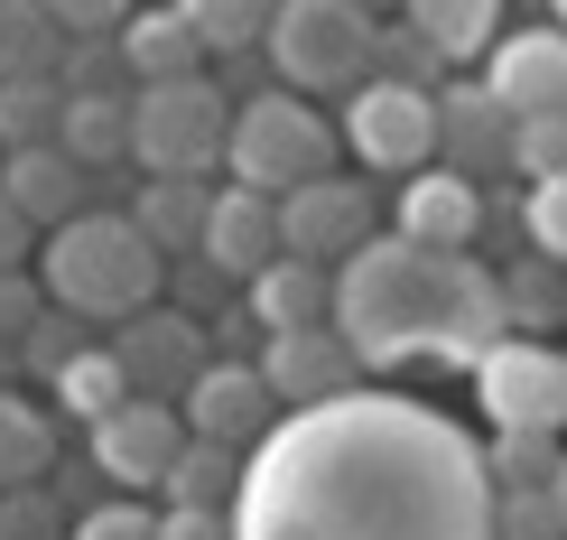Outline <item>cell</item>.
Here are the masks:
<instances>
[{"label": "cell", "instance_id": "38", "mask_svg": "<svg viewBox=\"0 0 567 540\" xmlns=\"http://www.w3.org/2000/svg\"><path fill=\"white\" fill-rule=\"evenodd\" d=\"M47 10L65 19V38H112L131 19V0H47Z\"/></svg>", "mask_w": 567, "mask_h": 540}, {"label": "cell", "instance_id": "43", "mask_svg": "<svg viewBox=\"0 0 567 540\" xmlns=\"http://www.w3.org/2000/svg\"><path fill=\"white\" fill-rule=\"evenodd\" d=\"M363 10H382V0H363Z\"/></svg>", "mask_w": 567, "mask_h": 540}, {"label": "cell", "instance_id": "2", "mask_svg": "<svg viewBox=\"0 0 567 540\" xmlns=\"http://www.w3.org/2000/svg\"><path fill=\"white\" fill-rule=\"evenodd\" d=\"M47 298L56 308H75V317H140V308H158V279H168V252L150 243V224L140 215H75L65 233H47Z\"/></svg>", "mask_w": 567, "mask_h": 540}, {"label": "cell", "instance_id": "26", "mask_svg": "<svg viewBox=\"0 0 567 540\" xmlns=\"http://www.w3.org/2000/svg\"><path fill=\"white\" fill-rule=\"evenodd\" d=\"M122 401H131V364L112 355V345H84V355L56 373V410L84 419V429H93V419H112Z\"/></svg>", "mask_w": 567, "mask_h": 540}, {"label": "cell", "instance_id": "4", "mask_svg": "<svg viewBox=\"0 0 567 540\" xmlns=\"http://www.w3.org/2000/svg\"><path fill=\"white\" fill-rule=\"evenodd\" d=\"M243 186H270V196H289V186L326 177L336 169V122L326 112H307L298 93H251L243 112H233V159H224Z\"/></svg>", "mask_w": 567, "mask_h": 540}, {"label": "cell", "instance_id": "10", "mask_svg": "<svg viewBox=\"0 0 567 540\" xmlns=\"http://www.w3.org/2000/svg\"><path fill=\"white\" fill-rule=\"evenodd\" d=\"M112 355L131 364V391H150V401H186V391H196V373L215 364V355H205V326L177 317V308H140V317H122Z\"/></svg>", "mask_w": 567, "mask_h": 540}, {"label": "cell", "instance_id": "41", "mask_svg": "<svg viewBox=\"0 0 567 540\" xmlns=\"http://www.w3.org/2000/svg\"><path fill=\"white\" fill-rule=\"evenodd\" d=\"M10 373H29V364H19V345L0 336V391H10Z\"/></svg>", "mask_w": 567, "mask_h": 540}, {"label": "cell", "instance_id": "22", "mask_svg": "<svg viewBox=\"0 0 567 540\" xmlns=\"http://www.w3.org/2000/svg\"><path fill=\"white\" fill-rule=\"evenodd\" d=\"M56 419H47L38 401H19V391H0V495L10 485H47L56 476Z\"/></svg>", "mask_w": 567, "mask_h": 540}, {"label": "cell", "instance_id": "39", "mask_svg": "<svg viewBox=\"0 0 567 540\" xmlns=\"http://www.w3.org/2000/svg\"><path fill=\"white\" fill-rule=\"evenodd\" d=\"M158 540H233V522H224V503H168Z\"/></svg>", "mask_w": 567, "mask_h": 540}, {"label": "cell", "instance_id": "28", "mask_svg": "<svg viewBox=\"0 0 567 540\" xmlns=\"http://www.w3.org/2000/svg\"><path fill=\"white\" fill-rule=\"evenodd\" d=\"M75 495H65L56 476L47 485H10V495H0V540H75Z\"/></svg>", "mask_w": 567, "mask_h": 540}, {"label": "cell", "instance_id": "18", "mask_svg": "<svg viewBox=\"0 0 567 540\" xmlns=\"http://www.w3.org/2000/svg\"><path fill=\"white\" fill-rule=\"evenodd\" d=\"M112 38H122L131 84H177V75H205V57H215V47L196 38V19H186L177 0H158V10H131Z\"/></svg>", "mask_w": 567, "mask_h": 540}, {"label": "cell", "instance_id": "6", "mask_svg": "<svg viewBox=\"0 0 567 540\" xmlns=\"http://www.w3.org/2000/svg\"><path fill=\"white\" fill-rule=\"evenodd\" d=\"M344 140L363 169H391V177H419L437 169V84H410V75H363L344 103Z\"/></svg>", "mask_w": 567, "mask_h": 540}, {"label": "cell", "instance_id": "33", "mask_svg": "<svg viewBox=\"0 0 567 540\" xmlns=\"http://www.w3.org/2000/svg\"><path fill=\"white\" fill-rule=\"evenodd\" d=\"M493 531H503V540H567L558 495H549V485H530V495H503V503H493Z\"/></svg>", "mask_w": 567, "mask_h": 540}, {"label": "cell", "instance_id": "42", "mask_svg": "<svg viewBox=\"0 0 567 540\" xmlns=\"http://www.w3.org/2000/svg\"><path fill=\"white\" fill-rule=\"evenodd\" d=\"M549 495H558V522H567V466H558V485H549Z\"/></svg>", "mask_w": 567, "mask_h": 540}, {"label": "cell", "instance_id": "37", "mask_svg": "<svg viewBox=\"0 0 567 540\" xmlns=\"http://www.w3.org/2000/svg\"><path fill=\"white\" fill-rule=\"evenodd\" d=\"M47 308H56V298H47V279H29V271H0V336H29V326L47 317Z\"/></svg>", "mask_w": 567, "mask_h": 540}, {"label": "cell", "instance_id": "30", "mask_svg": "<svg viewBox=\"0 0 567 540\" xmlns=\"http://www.w3.org/2000/svg\"><path fill=\"white\" fill-rule=\"evenodd\" d=\"M233 457H243V448H224V438H186L158 495H168V503H224L233 495Z\"/></svg>", "mask_w": 567, "mask_h": 540}, {"label": "cell", "instance_id": "27", "mask_svg": "<svg viewBox=\"0 0 567 540\" xmlns=\"http://www.w3.org/2000/svg\"><path fill=\"white\" fill-rule=\"evenodd\" d=\"M567 438L558 429H493V485L503 495H530V485H558Z\"/></svg>", "mask_w": 567, "mask_h": 540}, {"label": "cell", "instance_id": "3", "mask_svg": "<svg viewBox=\"0 0 567 540\" xmlns=\"http://www.w3.org/2000/svg\"><path fill=\"white\" fill-rule=\"evenodd\" d=\"M261 47H270L289 93H336V84H363L382 65V29H372L363 0H279Z\"/></svg>", "mask_w": 567, "mask_h": 540}, {"label": "cell", "instance_id": "21", "mask_svg": "<svg viewBox=\"0 0 567 540\" xmlns=\"http://www.w3.org/2000/svg\"><path fill=\"white\" fill-rule=\"evenodd\" d=\"M140 224H150V243L168 252H205V224H215V196H205V177H150L140 186Z\"/></svg>", "mask_w": 567, "mask_h": 540}, {"label": "cell", "instance_id": "25", "mask_svg": "<svg viewBox=\"0 0 567 540\" xmlns=\"http://www.w3.org/2000/svg\"><path fill=\"white\" fill-rule=\"evenodd\" d=\"M65 19L47 0H0V75H65Z\"/></svg>", "mask_w": 567, "mask_h": 540}, {"label": "cell", "instance_id": "32", "mask_svg": "<svg viewBox=\"0 0 567 540\" xmlns=\"http://www.w3.org/2000/svg\"><path fill=\"white\" fill-rule=\"evenodd\" d=\"M75 355H84V317H75V308H47L29 336H19V364H29V373H47V383H56V373L75 364Z\"/></svg>", "mask_w": 567, "mask_h": 540}, {"label": "cell", "instance_id": "19", "mask_svg": "<svg viewBox=\"0 0 567 540\" xmlns=\"http://www.w3.org/2000/svg\"><path fill=\"white\" fill-rule=\"evenodd\" d=\"M243 308L261 317V336L326 326V317H336V271H326V262H298V252H279L270 271H251V279H243Z\"/></svg>", "mask_w": 567, "mask_h": 540}, {"label": "cell", "instance_id": "13", "mask_svg": "<svg viewBox=\"0 0 567 540\" xmlns=\"http://www.w3.org/2000/svg\"><path fill=\"white\" fill-rule=\"evenodd\" d=\"M186 429H196V438H224V448H251V438H261L270 429V410H279V391H270V373L261 364H205L196 373V391H186Z\"/></svg>", "mask_w": 567, "mask_h": 540}, {"label": "cell", "instance_id": "36", "mask_svg": "<svg viewBox=\"0 0 567 540\" xmlns=\"http://www.w3.org/2000/svg\"><path fill=\"white\" fill-rule=\"evenodd\" d=\"M75 540H158V512L140 503V495L93 503V512H75Z\"/></svg>", "mask_w": 567, "mask_h": 540}, {"label": "cell", "instance_id": "15", "mask_svg": "<svg viewBox=\"0 0 567 540\" xmlns=\"http://www.w3.org/2000/svg\"><path fill=\"white\" fill-rule=\"evenodd\" d=\"M391 233H410V243H429V252H465L484 233V196H475V177L465 169H419L410 186H400V224Z\"/></svg>", "mask_w": 567, "mask_h": 540}, {"label": "cell", "instance_id": "20", "mask_svg": "<svg viewBox=\"0 0 567 540\" xmlns=\"http://www.w3.org/2000/svg\"><path fill=\"white\" fill-rule=\"evenodd\" d=\"M131 140H140V84H122V93H65V150H75L84 169L131 159Z\"/></svg>", "mask_w": 567, "mask_h": 540}, {"label": "cell", "instance_id": "8", "mask_svg": "<svg viewBox=\"0 0 567 540\" xmlns=\"http://www.w3.org/2000/svg\"><path fill=\"white\" fill-rule=\"evenodd\" d=\"M186 438H196V429H186V410H177V401H150V391H131L112 419H93V476H103V485H131V495H158Z\"/></svg>", "mask_w": 567, "mask_h": 540}, {"label": "cell", "instance_id": "44", "mask_svg": "<svg viewBox=\"0 0 567 540\" xmlns=\"http://www.w3.org/2000/svg\"><path fill=\"white\" fill-rule=\"evenodd\" d=\"M558 19H567V0H558Z\"/></svg>", "mask_w": 567, "mask_h": 540}, {"label": "cell", "instance_id": "9", "mask_svg": "<svg viewBox=\"0 0 567 540\" xmlns=\"http://www.w3.org/2000/svg\"><path fill=\"white\" fill-rule=\"evenodd\" d=\"M279 233H289V252L298 262H353V252L372 243V186H353V177H307V186H289L279 196Z\"/></svg>", "mask_w": 567, "mask_h": 540}, {"label": "cell", "instance_id": "14", "mask_svg": "<svg viewBox=\"0 0 567 540\" xmlns=\"http://www.w3.org/2000/svg\"><path fill=\"white\" fill-rule=\"evenodd\" d=\"M279 252H289V233H279V196L270 186H215V224H205V262L233 271V279H251V271H270Z\"/></svg>", "mask_w": 567, "mask_h": 540}, {"label": "cell", "instance_id": "1", "mask_svg": "<svg viewBox=\"0 0 567 540\" xmlns=\"http://www.w3.org/2000/svg\"><path fill=\"white\" fill-rule=\"evenodd\" d=\"M437 279L446 252L410 233H372L353 262H336V326L363 345V364H400L437 336Z\"/></svg>", "mask_w": 567, "mask_h": 540}, {"label": "cell", "instance_id": "16", "mask_svg": "<svg viewBox=\"0 0 567 540\" xmlns=\"http://www.w3.org/2000/svg\"><path fill=\"white\" fill-rule=\"evenodd\" d=\"M484 84L503 93L512 112H567V29H522L484 57Z\"/></svg>", "mask_w": 567, "mask_h": 540}, {"label": "cell", "instance_id": "17", "mask_svg": "<svg viewBox=\"0 0 567 540\" xmlns=\"http://www.w3.org/2000/svg\"><path fill=\"white\" fill-rule=\"evenodd\" d=\"M84 177H93V169L65 150V140H47V150H10V169H0L10 205H19L38 233H65L75 215H93V205H84Z\"/></svg>", "mask_w": 567, "mask_h": 540}, {"label": "cell", "instance_id": "12", "mask_svg": "<svg viewBox=\"0 0 567 540\" xmlns=\"http://www.w3.org/2000/svg\"><path fill=\"white\" fill-rule=\"evenodd\" d=\"M512 140H522V112H512L484 75L437 93V159H446V169L484 177V169H503V159H512Z\"/></svg>", "mask_w": 567, "mask_h": 540}, {"label": "cell", "instance_id": "40", "mask_svg": "<svg viewBox=\"0 0 567 540\" xmlns=\"http://www.w3.org/2000/svg\"><path fill=\"white\" fill-rule=\"evenodd\" d=\"M29 215H19V205H10V186H0V271H29Z\"/></svg>", "mask_w": 567, "mask_h": 540}, {"label": "cell", "instance_id": "24", "mask_svg": "<svg viewBox=\"0 0 567 540\" xmlns=\"http://www.w3.org/2000/svg\"><path fill=\"white\" fill-rule=\"evenodd\" d=\"M410 29L437 57H493L503 47V0H410Z\"/></svg>", "mask_w": 567, "mask_h": 540}, {"label": "cell", "instance_id": "5", "mask_svg": "<svg viewBox=\"0 0 567 540\" xmlns=\"http://www.w3.org/2000/svg\"><path fill=\"white\" fill-rule=\"evenodd\" d=\"M131 159L150 177H215L233 159V103L205 75L140 84V140H131Z\"/></svg>", "mask_w": 567, "mask_h": 540}, {"label": "cell", "instance_id": "11", "mask_svg": "<svg viewBox=\"0 0 567 540\" xmlns=\"http://www.w3.org/2000/svg\"><path fill=\"white\" fill-rule=\"evenodd\" d=\"M261 373L279 401H336V391H353V373H363V345L344 336L336 317L326 326H289V336H261Z\"/></svg>", "mask_w": 567, "mask_h": 540}, {"label": "cell", "instance_id": "31", "mask_svg": "<svg viewBox=\"0 0 567 540\" xmlns=\"http://www.w3.org/2000/svg\"><path fill=\"white\" fill-rule=\"evenodd\" d=\"M503 308H512V336H530V326L567 317V262H549V252H539L530 271H512V279H503Z\"/></svg>", "mask_w": 567, "mask_h": 540}, {"label": "cell", "instance_id": "34", "mask_svg": "<svg viewBox=\"0 0 567 540\" xmlns=\"http://www.w3.org/2000/svg\"><path fill=\"white\" fill-rule=\"evenodd\" d=\"M512 169L522 177H558L567 169V112H530L522 140H512Z\"/></svg>", "mask_w": 567, "mask_h": 540}, {"label": "cell", "instance_id": "23", "mask_svg": "<svg viewBox=\"0 0 567 540\" xmlns=\"http://www.w3.org/2000/svg\"><path fill=\"white\" fill-rule=\"evenodd\" d=\"M65 140V75H0V150Z\"/></svg>", "mask_w": 567, "mask_h": 540}, {"label": "cell", "instance_id": "29", "mask_svg": "<svg viewBox=\"0 0 567 540\" xmlns=\"http://www.w3.org/2000/svg\"><path fill=\"white\" fill-rule=\"evenodd\" d=\"M177 10L196 19V38L215 47V57H243V47H261V38H270L279 0H177Z\"/></svg>", "mask_w": 567, "mask_h": 540}, {"label": "cell", "instance_id": "7", "mask_svg": "<svg viewBox=\"0 0 567 540\" xmlns=\"http://www.w3.org/2000/svg\"><path fill=\"white\" fill-rule=\"evenodd\" d=\"M475 391H484V419H493V429H558V438H567V355H558V345L503 336V345L475 364Z\"/></svg>", "mask_w": 567, "mask_h": 540}, {"label": "cell", "instance_id": "35", "mask_svg": "<svg viewBox=\"0 0 567 540\" xmlns=\"http://www.w3.org/2000/svg\"><path fill=\"white\" fill-rule=\"evenodd\" d=\"M522 224H530V243L549 252V262H567V169L558 177H530V215Z\"/></svg>", "mask_w": 567, "mask_h": 540}]
</instances>
